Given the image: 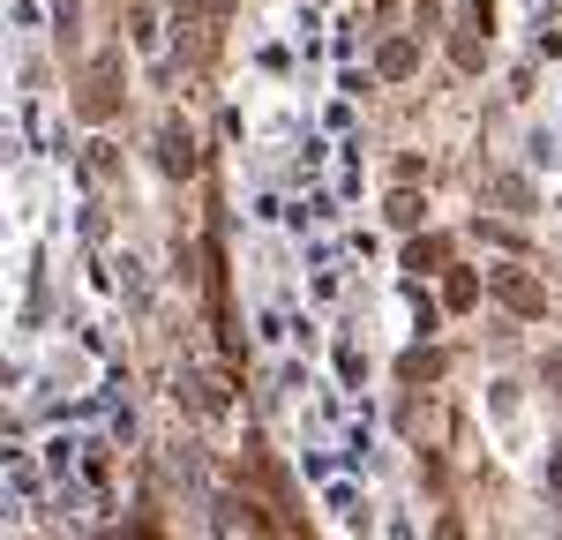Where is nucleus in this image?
I'll use <instances>...</instances> for the list:
<instances>
[{
    "instance_id": "obj_1",
    "label": "nucleus",
    "mask_w": 562,
    "mask_h": 540,
    "mask_svg": "<svg viewBox=\"0 0 562 540\" xmlns=\"http://www.w3.org/2000/svg\"><path fill=\"white\" fill-rule=\"evenodd\" d=\"M487 293L503 301V308L518 315V323H532V315H548V285L532 278V270H518V263H503V270H487Z\"/></svg>"
},
{
    "instance_id": "obj_2",
    "label": "nucleus",
    "mask_w": 562,
    "mask_h": 540,
    "mask_svg": "<svg viewBox=\"0 0 562 540\" xmlns=\"http://www.w3.org/2000/svg\"><path fill=\"white\" fill-rule=\"evenodd\" d=\"M113 105H121V53H105L98 68L83 76V98H76V113L83 121H113Z\"/></svg>"
},
{
    "instance_id": "obj_3",
    "label": "nucleus",
    "mask_w": 562,
    "mask_h": 540,
    "mask_svg": "<svg viewBox=\"0 0 562 540\" xmlns=\"http://www.w3.org/2000/svg\"><path fill=\"white\" fill-rule=\"evenodd\" d=\"M158 166H166V173H195V135L180 128V121H166V128H158Z\"/></svg>"
},
{
    "instance_id": "obj_4",
    "label": "nucleus",
    "mask_w": 562,
    "mask_h": 540,
    "mask_svg": "<svg viewBox=\"0 0 562 540\" xmlns=\"http://www.w3.org/2000/svg\"><path fill=\"white\" fill-rule=\"evenodd\" d=\"M413 68H420V45L413 38H383L375 45V76H383V83H405Z\"/></svg>"
},
{
    "instance_id": "obj_5",
    "label": "nucleus",
    "mask_w": 562,
    "mask_h": 540,
    "mask_svg": "<svg viewBox=\"0 0 562 540\" xmlns=\"http://www.w3.org/2000/svg\"><path fill=\"white\" fill-rule=\"evenodd\" d=\"M473 301H480V270H450V278H442V308L465 315Z\"/></svg>"
},
{
    "instance_id": "obj_6",
    "label": "nucleus",
    "mask_w": 562,
    "mask_h": 540,
    "mask_svg": "<svg viewBox=\"0 0 562 540\" xmlns=\"http://www.w3.org/2000/svg\"><path fill=\"white\" fill-rule=\"evenodd\" d=\"M397 375H405V383H435V375H442V353H435V346H413V353L397 360Z\"/></svg>"
},
{
    "instance_id": "obj_7",
    "label": "nucleus",
    "mask_w": 562,
    "mask_h": 540,
    "mask_svg": "<svg viewBox=\"0 0 562 540\" xmlns=\"http://www.w3.org/2000/svg\"><path fill=\"white\" fill-rule=\"evenodd\" d=\"M450 263V240H413L405 248V270H442Z\"/></svg>"
},
{
    "instance_id": "obj_8",
    "label": "nucleus",
    "mask_w": 562,
    "mask_h": 540,
    "mask_svg": "<svg viewBox=\"0 0 562 540\" xmlns=\"http://www.w3.org/2000/svg\"><path fill=\"white\" fill-rule=\"evenodd\" d=\"M390 225H405V233H413V225L428 218V211H420V195H413V188H397V195H390V211H383Z\"/></svg>"
},
{
    "instance_id": "obj_9",
    "label": "nucleus",
    "mask_w": 562,
    "mask_h": 540,
    "mask_svg": "<svg viewBox=\"0 0 562 540\" xmlns=\"http://www.w3.org/2000/svg\"><path fill=\"white\" fill-rule=\"evenodd\" d=\"M495 203H503V211H532V180L503 173V180H495Z\"/></svg>"
},
{
    "instance_id": "obj_10",
    "label": "nucleus",
    "mask_w": 562,
    "mask_h": 540,
    "mask_svg": "<svg viewBox=\"0 0 562 540\" xmlns=\"http://www.w3.org/2000/svg\"><path fill=\"white\" fill-rule=\"evenodd\" d=\"M548 488L562 495V450H555V458H548Z\"/></svg>"
},
{
    "instance_id": "obj_11",
    "label": "nucleus",
    "mask_w": 562,
    "mask_h": 540,
    "mask_svg": "<svg viewBox=\"0 0 562 540\" xmlns=\"http://www.w3.org/2000/svg\"><path fill=\"white\" fill-rule=\"evenodd\" d=\"M548 383H555V391H562V353H548Z\"/></svg>"
}]
</instances>
